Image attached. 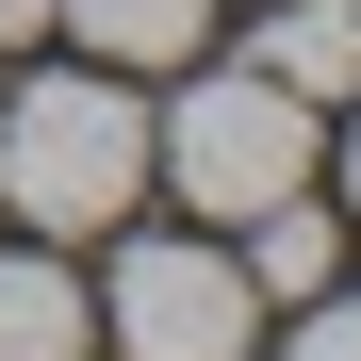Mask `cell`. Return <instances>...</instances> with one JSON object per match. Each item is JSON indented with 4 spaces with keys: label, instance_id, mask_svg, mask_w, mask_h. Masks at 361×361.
I'll list each match as a JSON object with an SVG mask.
<instances>
[{
    "label": "cell",
    "instance_id": "8992f818",
    "mask_svg": "<svg viewBox=\"0 0 361 361\" xmlns=\"http://www.w3.org/2000/svg\"><path fill=\"white\" fill-rule=\"evenodd\" d=\"M49 17H66L99 66H132V82H148V66H180V49L214 33V0H49Z\"/></svg>",
    "mask_w": 361,
    "mask_h": 361
},
{
    "label": "cell",
    "instance_id": "52a82bcc",
    "mask_svg": "<svg viewBox=\"0 0 361 361\" xmlns=\"http://www.w3.org/2000/svg\"><path fill=\"white\" fill-rule=\"evenodd\" d=\"M82 345H99V312L66 263H0V361H82Z\"/></svg>",
    "mask_w": 361,
    "mask_h": 361
},
{
    "label": "cell",
    "instance_id": "30bf717a",
    "mask_svg": "<svg viewBox=\"0 0 361 361\" xmlns=\"http://www.w3.org/2000/svg\"><path fill=\"white\" fill-rule=\"evenodd\" d=\"M345 197H361V148H345Z\"/></svg>",
    "mask_w": 361,
    "mask_h": 361
},
{
    "label": "cell",
    "instance_id": "5b68a950",
    "mask_svg": "<svg viewBox=\"0 0 361 361\" xmlns=\"http://www.w3.org/2000/svg\"><path fill=\"white\" fill-rule=\"evenodd\" d=\"M230 263H247V295H329V279H345V230L312 214V180H295V197L247 214V247H230Z\"/></svg>",
    "mask_w": 361,
    "mask_h": 361
},
{
    "label": "cell",
    "instance_id": "6da1fadb",
    "mask_svg": "<svg viewBox=\"0 0 361 361\" xmlns=\"http://www.w3.org/2000/svg\"><path fill=\"white\" fill-rule=\"evenodd\" d=\"M132 180H148L132 66H66V82H17L0 99V197H17V230H115Z\"/></svg>",
    "mask_w": 361,
    "mask_h": 361
},
{
    "label": "cell",
    "instance_id": "ba28073f",
    "mask_svg": "<svg viewBox=\"0 0 361 361\" xmlns=\"http://www.w3.org/2000/svg\"><path fill=\"white\" fill-rule=\"evenodd\" d=\"M295 361H361V279H329V295H295Z\"/></svg>",
    "mask_w": 361,
    "mask_h": 361
},
{
    "label": "cell",
    "instance_id": "7a4b0ae2",
    "mask_svg": "<svg viewBox=\"0 0 361 361\" xmlns=\"http://www.w3.org/2000/svg\"><path fill=\"white\" fill-rule=\"evenodd\" d=\"M148 164H164L214 230H247L263 197H295V180H312V99L263 82V66H214V82H180V99H164Z\"/></svg>",
    "mask_w": 361,
    "mask_h": 361
},
{
    "label": "cell",
    "instance_id": "3957f363",
    "mask_svg": "<svg viewBox=\"0 0 361 361\" xmlns=\"http://www.w3.org/2000/svg\"><path fill=\"white\" fill-rule=\"evenodd\" d=\"M263 295L214 230H132L115 247V361H247Z\"/></svg>",
    "mask_w": 361,
    "mask_h": 361
},
{
    "label": "cell",
    "instance_id": "9c48e42d",
    "mask_svg": "<svg viewBox=\"0 0 361 361\" xmlns=\"http://www.w3.org/2000/svg\"><path fill=\"white\" fill-rule=\"evenodd\" d=\"M17 33H49V0H0V49H17Z\"/></svg>",
    "mask_w": 361,
    "mask_h": 361
},
{
    "label": "cell",
    "instance_id": "277c9868",
    "mask_svg": "<svg viewBox=\"0 0 361 361\" xmlns=\"http://www.w3.org/2000/svg\"><path fill=\"white\" fill-rule=\"evenodd\" d=\"M247 66H263V82H295V99H345V82H361V0H263Z\"/></svg>",
    "mask_w": 361,
    "mask_h": 361
}]
</instances>
